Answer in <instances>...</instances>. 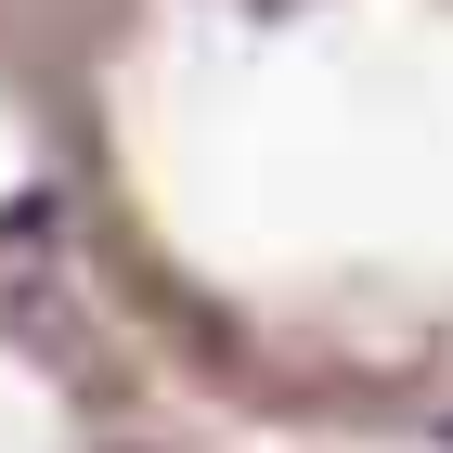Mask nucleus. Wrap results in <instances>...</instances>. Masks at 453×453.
Returning a JSON list of instances; mask_svg holds the SVG:
<instances>
[{
  "label": "nucleus",
  "mask_w": 453,
  "mask_h": 453,
  "mask_svg": "<svg viewBox=\"0 0 453 453\" xmlns=\"http://www.w3.org/2000/svg\"><path fill=\"white\" fill-rule=\"evenodd\" d=\"M0 78L181 388L453 453V0H0Z\"/></svg>",
  "instance_id": "obj_1"
},
{
  "label": "nucleus",
  "mask_w": 453,
  "mask_h": 453,
  "mask_svg": "<svg viewBox=\"0 0 453 453\" xmlns=\"http://www.w3.org/2000/svg\"><path fill=\"white\" fill-rule=\"evenodd\" d=\"M0 453H181L142 388V337L117 298L0 234Z\"/></svg>",
  "instance_id": "obj_2"
}]
</instances>
